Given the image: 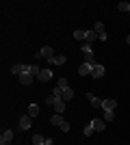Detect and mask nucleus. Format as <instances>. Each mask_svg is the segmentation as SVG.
Returning a JSON list of instances; mask_svg holds the SVG:
<instances>
[{
  "label": "nucleus",
  "instance_id": "nucleus-1",
  "mask_svg": "<svg viewBox=\"0 0 130 145\" xmlns=\"http://www.w3.org/2000/svg\"><path fill=\"white\" fill-rule=\"evenodd\" d=\"M82 56H85V63H89L91 67H95V59H93V50H91V43H82Z\"/></svg>",
  "mask_w": 130,
  "mask_h": 145
},
{
  "label": "nucleus",
  "instance_id": "nucleus-2",
  "mask_svg": "<svg viewBox=\"0 0 130 145\" xmlns=\"http://www.w3.org/2000/svg\"><path fill=\"white\" fill-rule=\"evenodd\" d=\"M28 69H31V65H24V63H18V65L11 67V72L15 76H24V74H28Z\"/></svg>",
  "mask_w": 130,
  "mask_h": 145
},
{
  "label": "nucleus",
  "instance_id": "nucleus-3",
  "mask_svg": "<svg viewBox=\"0 0 130 145\" xmlns=\"http://www.w3.org/2000/svg\"><path fill=\"white\" fill-rule=\"evenodd\" d=\"M52 56H54V50L50 48V46H46V48H41V50L37 52V56H35V59H48V61H50Z\"/></svg>",
  "mask_w": 130,
  "mask_h": 145
},
{
  "label": "nucleus",
  "instance_id": "nucleus-4",
  "mask_svg": "<svg viewBox=\"0 0 130 145\" xmlns=\"http://www.w3.org/2000/svg\"><path fill=\"white\" fill-rule=\"evenodd\" d=\"M13 137H15V132L13 130H5L2 132V137H0V145H9L13 141Z\"/></svg>",
  "mask_w": 130,
  "mask_h": 145
},
{
  "label": "nucleus",
  "instance_id": "nucleus-5",
  "mask_svg": "<svg viewBox=\"0 0 130 145\" xmlns=\"http://www.w3.org/2000/svg\"><path fill=\"white\" fill-rule=\"evenodd\" d=\"M104 74H106L104 65H100V63H98V65H95V67H93V69H91V78H102Z\"/></svg>",
  "mask_w": 130,
  "mask_h": 145
},
{
  "label": "nucleus",
  "instance_id": "nucleus-6",
  "mask_svg": "<svg viewBox=\"0 0 130 145\" xmlns=\"http://www.w3.org/2000/svg\"><path fill=\"white\" fill-rule=\"evenodd\" d=\"M91 126H93V130H95V132H102V130L106 128V121L98 117V119H93V121H91Z\"/></svg>",
  "mask_w": 130,
  "mask_h": 145
},
{
  "label": "nucleus",
  "instance_id": "nucleus-7",
  "mask_svg": "<svg viewBox=\"0 0 130 145\" xmlns=\"http://www.w3.org/2000/svg\"><path fill=\"white\" fill-rule=\"evenodd\" d=\"M31 121H33L31 115H22L20 117V128H22V130H28V128H31Z\"/></svg>",
  "mask_w": 130,
  "mask_h": 145
},
{
  "label": "nucleus",
  "instance_id": "nucleus-8",
  "mask_svg": "<svg viewBox=\"0 0 130 145\" xmlns=\"http://www.w3.org/2000/svg\"><path fill=\"white\" fill-rule=\"evenodd\" d=\"M87 97H89V102H91V106H93V108H102V102H104V100L95 97L93 93H87Z\"/></svg>",
  "mask_w": 130,
  "mask_h": 145
},
{
  "label": "nucleus",
  "instance_id": "nucleus-9",
  "mask_svg": "<svg viewBox=\"0 0 130 145\" xmlns=\"http://www.w3.org/2000/svg\"><path fill=\"white\" fill-rule=\"evenodd\" d=\"M102 108H104V110L117 108V100H111V97H108V100H104V102H102Z\"/></svg>",
  "mask_w": 130,
  "mask_h": 145
},
{
  "label": "nucleus",
  "instance_id": "nucleus-10",
  "mask_svg": "<svg viewBox=\"0 0 130 145\" xmlns=\"http://www.w3.org/2000/svg\"><path fill=\"white\" fill-rule=\"evenodd\" d=\"M65 61H67V59H65V56H63V54H54V56H52V59L48 61V63H50V65H63Z\"/></svg>",
  "mask_w": 130,
  "mask_h": 145
},
{
  "label": "nucleus",
  "instance_id": "nucleus-11",
  "mask_svg": "<svg viewBox=\"0 0 130 145\" xmlns=\"http://www.w3.org/2000/svg\"><path fill=\"white\" fill-rule=\"evenodd\" d=\"M54 110H56V115H61L63 110H65V102H63V97H56V102H54Z\"/></svg>",
  "mask_w": 130,
  "mask_h": 145
},
{
  "label": "nucleus",
  "instance_id": "nucleus-12",
  "mask_svg": "<svg viewBox=\"0 0 130 145\" xmlns=\"http://www.w3.org/2000/svg\"><path fill=\"white\" fill-rule=\"evenodd\" d=\"M91 69H93V67L89 65V63H82V65L78 67V74H80V76H89V74H91Z\"/></svg>",
  "mask_w": 130,
  "mask_h": 145
},
{
  "label": "nucleus",
  "instance_id": "nucleus-13",
  "mask_svg": "<svg viewBox=\"0 0 130 145\" xmlns=\"http://www.w3.org/2000/svg\"><path fill=\"white\" fill-rule=\"evenodd\" d=\"M63 121H65V119H63L61 115H52V117H50V123H52L54 128H61V126H63Z\"/></svg>",
  "mask_w": 130,
  "mask_h": 145
},
{
  "label": "nucleus",
  "instance_id": "nucleus-14",
  "mask_svg": "<svg viewBox=\"0 0 130 145\" xmlns=\"http://www.w3.org/2000/svg\"><path fill=\"white\" fill-rule=\"evenodd\" d=\"M63 102H69V100H74V89H72V87H67V89L63 91Z\"/></svg>",
  "mask_w": 130,
  "mask_h": 145
},
{
  "label": "nucleus",
  "instance_id": "nucleus-15",
  "mask_svg": "<svg viewBox=\"0 0 130 145\" xmlns=\"http://www.w3.org/2000/svg\"><path fill=\"white\" fill-rule=\"evenodd\" d=\"M37 78L41 80V82H48V80L52 78V72H50V69H41V74H39Z\"/></svg>",
  "mask_w": 130,
  "mask_h": 145
},
{
  "label": "nucleus",
  "instance_id": "nucleus-16",
  "mask_svg": "<svg viewBox=\"0 0 130 145\" xmlns=\"http://www.w3.org/2000/svg\"><path fill=\"white\" fill-rule=\"evenodd\" d=\"M26 115L37 117V115H39V106H37V104H31V106H28V110H26Z\"/></svg>",
  "mask_w": 130,
  "mask_h": 145
},
{
  "label": "nucleus",
  "instance_id": "nucleus-17",
  "mask_svg": "<svg viewBox=\"0 0 130 145\" xmlns=\"http://www.w3.org/2000/svg\"><path fill=\"white\" fill-rule=\"evenodd\" d=\"M56 87H59V89H63V91H65V89H67V87H69L67 78H65V76H61V78L56 80Z\"/></svg>",
  "mask_w": 130,
  "mask_h": 145
},
{
  "label": "nucleus",
  "instance_id": "nucleus-18",
  "mask_svg": "<svg viewBox=\"0 0 130 145\" xmlns=\"http://www.w3.org/2000/svg\"><path fill=\"white\" fill-rule=\"evenodd\" d=\"M93 30L98 33V37H100V35H104V33H106V30H104V24H102V22H95V24H93Z\"/></svg>",
  "mask_w": 130,
  "mask_h": 145
},
{
  "label": "nucleus",
  "instance_id": "nucleus-19",
  "mask_svg": "<svg viewBox=\"0 0 130 145\" xmlns=\"http://www.w3.org/2000/svg\"><path fill=\"white\" fill-rule=\"evenodd\" d=\"M20 80H22V85L28 87V85L33 82V74H24V76H20Z\"/></svg>",
  "mask_w": 130,
  "mask_h": 145
},
{
  "label": "nucleus",
  "instance_id": "nucleus-20",
  "mask_svg": "<svg viewBox=\"0 0 130 145\" xmlns=\"http://www.w3.org/2000/svg\"><path fill=\"white\" fill-rule=\"evenodd\" d=\"M85 39H87V43H89V41H95V39H98V33H95V30H87V37H85Z\"/></svg>",
  "mask_w": 130,
  "mask_h": 145
},
{
  "label": "nucleus",
  "instance_id": "nucleus-21",
  "mask_svg": "<svg viewBox=\"0 0 130 145\" xmlns=\"http://www.w3.org/2000/svg\"><path fill=\"white\" fill-rule=\"evenodd\" d=\"M33 145H46V139H43L41 134H35L33 137Z\"/></svg>",
  "mask_w": 130,
  "mask_h": 145
},
{
  "label": "nucleus",
  "instance_id": "nucleus-22",
  "mask_svg": "<svg viewBox=\"0 0 130 145\" xmlns=\"http://www.w3.org/2000/svg\"><path fill=\"white\" fill-rule=\"evenodd\" d=\"M113 117H115V113H113V110H104V117H102V119L108 123V121H113Z\"/></svg>",
  "mask_w": 130,
  "mask_h": 145
},
{
  "label": "nucleus",
  "instance_id": "nucleus-23",
  "mask_svg": "<svg viewBox=\"0 0 130 145\" xmlns=\"http://www.w3.org/2000/svg\"><path fill=\"white\" fill-rule=\"evenodd\" d=\"M117 9H119V11H124V13H130V5H128V2H119Z\"/></svg>",
  "mask_w": 130,
  "mask_h": 145
},
{
  "label": "nucleus",
  "instance_id": "nucleus-24",
  "mask_svg": "<svg viewBox=\"0 0 130 145\" xmlns=\"http://www.w3.org/2000/svg\"><path fill=\"white\" fill-rule=\"evenodd\" d=\"M87 30H74V39H85Z\"/></svg>",
  "mask_w": 130,
  "mask_h": 145
},
{
  "label": "nucleus",
  "instance_id": "nucleus-25",
  "mask_svg": "<svg viewBox=\"0 0 130 145\" xmlns=\"http://www.w3.org/2000/svg\"><path fill=\"white\" fill-rule=\"evenodd\" d=\"M93 132H95V130H93V126H91V123H89V126H87L85 130H82V134H85V137H91Z\"/></svg>",
  "mask_w": 130,
  "mask_h": 145
},
{
  "label": "nucleus",
  "instance_id": "nucleus-26",
  "mask_svg": "<svg viewBox=\"0 0 130 145\" xmlns=\"http://www.w3.org/2000/svg\"><path fill=\"white\" fill-rule=\"evenodd\" d=\"M28 74H33V76H39V74H41V69H39L37 65H31V69H28Z\"/></svg>",
  "mask_w": 130,
  "mask_h": 145
},
{
  "label": "nucleus",
  "instance_id": "nucleus-27",
  "mask_svg": "<svg viewBox=\"0 0 130 145\" xmlns=\"http://www.w3.org/2000/svg\"><path fill=\"white\" fill-rule=\"evenodd\" d=\"M54 102H56V95H48L46 97V104H50V106H54Z\"/></svg>",
  "mask_w": 130,
  "mask_h": 145
},
{
  "label": "nucleus",
  "instance_id": "nucleus-28",
  "mask_svg": "<svg viewBox=\"0 0 130 145\" xmlns=\"http://www.w3.org/2000/svg\"><path fill=\"white\" fill-rule=\"evenodd\" d=\"M61 130H63V132H69V123H67V121H63V126H61Z\"/></svg>",
  "mask_w": 130,
  "mask_h": 145
},
{
  "label": "nucleus",
  "instance_id": "nucleus-29",
  "mask_svg": "<svg viewBox=\"0 0 130 145\" xmlns=\"http://www.w3.org/2000/svg\"><path fill=\"white\" fill-rule=\"evenodd\" d=\"M126 43H128V46H130V35H128V37H126Z\"/></svg>",
  "mask_w": 130,
  "mask_h": 145
}]
</instances>
